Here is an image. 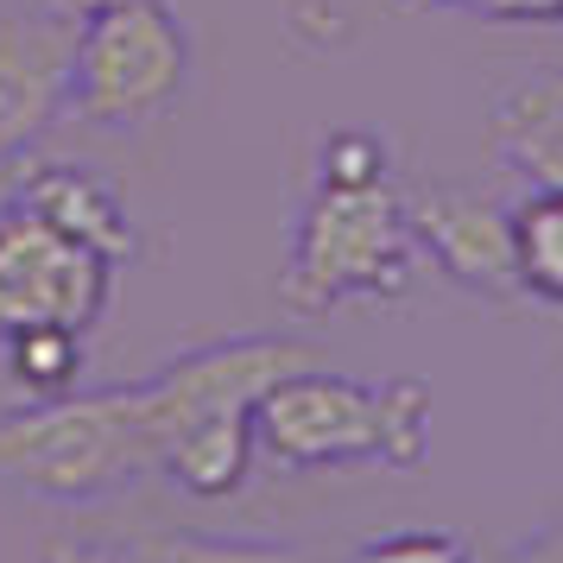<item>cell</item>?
Here are the masks:
<instances>
[{"mask_svg":"<svg viewBox=\"0 0 563 563\" xmlns=\"http://www.w3.org/2000/svg\"><path fill=\"white\" fill-rule=\"evenodd\" d=\"M298 367H317V349L305 335H222L146 374L140 393L153 418L158 475L197 500L241 494L260 456L254 411Z\"/></svg>","mask_w":563,"mask_h":563,"instance_id":"1","label":"cell"},{"mask_svg":"<svg viewBox=\"0 0 563 563\" xmlns=\"http://www.w3.org/2000/svg\"><path fill=\"white\" fill-rule=\"evenodd\" d=\"M431 386L424 380H355L330 367L285 374L254 411V443L273 468H424L431 456Z\"/></svg>","mask_w":563,"mask_h":563,"instance_id":"2","label":"cell"},{"mask_svg":"<svg viewBox=\"0 0 563 563\" xmlns=\"http://www.w3.org/2000/svg\"><path fill=\"white\" fill-rule=\"evenodd\" d=\"M146 475H158V450L140 380L0 411V482L32 500L96 507Z\"/></svg>","mask_w":563,"mask_h":563,"instance_id":"3","label":"cell"},{"mask_svg":"<svg viewBox=\"0 0 563 563\" xmlns=\"http://www.w3.org/2000/svg\"><path fill=\"white\" fill-rule=\"evenodd\" d=\"M411 260H418V241H411L406 197L393 190V178H317V190L291 222L279 298L298 317H323V310H342L355 298H399L411 279Z\"/></svg>","mask_w":563,"mask_h":563,"instance_id":"4","label":"cell"},{"mask_svg":"<svg viewBox=\"0 0 563 563\" xmlns=\"http://www.w3.org/2000/svg\"><path fill=\"white\" fill-rule=\"evenodd\" d=\"M190 82V32L165 0H121L77 20L70 52V114L89 128L133 133L172 114Z\"/></svg>","mask_w":563,"mask_h":563,"instance_id":"5","label":"cell"},{"mask_svg":"<svg viewBox=\"0 0 563 563\" xmlns=\"http://www.w3.org/2000/svg\"><path fill=\"white\" fill-rule=\"evenodd\" d=\"M114 298V260L45 222L13 190L0 197V342L20 330L89 335Z\"/></svg>","mask_w":563,"mask_h":563,"instance_id":"6","label":"cell"},{"mask_svg":"<svg viewBox=\"0 0 563 563\" xmlns=\"http://www.w3.org/2000/svg\"><path fill=\"white\" fill-rule=\"evenodd\" d=\"M70 52L77 20H57L45 7L0 13V172L26 165L70 108Z\"/></svg>","mask_w":563,"mask_h":563,"instance_id":"7","label":"cell"},{"mask_svg":"<svg viewBox=\"0 0 563 563\" xmlns=\"http://www.w3.org/2000/svg\"><path fill=\"white\" fill-rule=\"evenodd\" d=\"M411 241L443 279L482 298L519 291L512 273V209L494 197H462V190H411L406 197Z\"/></svg>","mask_w":563,"mask_h":563,"instance_id":"8","label":"cell"},{"mask_svg":"<svg viewBox=\"0 0 563 563\" xmlns=\"http://www.w3.org/2000/svg\"><path fill=\"white\" fill-rule=\"evenodd\" d=\"M13 197L32 203L45 222H57L64 234H77L82 247L108 254L114 266L133 260V247H140L121 190H114L102 172H89V165H70V158H26V165H13Z\"/></svg>","mask_w":563,"mask_h":563,"instance_id":"9","label":"cell"},{"mask_svg":"<svg viewBox=\"0 0 563 563\" xmlns=\"http://www.w3.org/2000/svg\"><path fill=\"white\" fill-rule=\"evenodd\" d=\"M494 153L507 172L532 184H563V70H532L500 89L494 102Z\"/></svg>","mask_w":563,"mask_h":563,"instance_id":"10","label":"cell"},{"mask_svg":"<svg viewBox=\"0 0 563 563\" xmlns=\"http://www.w3.org/2000/svg\"><path fill=\"white\" fill-rule=\"evenodd\" d=\"M512 273L538 305H563V184H538L512 203Z\"/></svg>","mask_w":563,"mask_h":563,"instance_id":"11","label":"cell"},{"mask_svg":"<svg viewBox=\"0 0 563 563\" xmlns=\"http://www.w3.org/2000/svg\"><path fill=\"white\" fill-rule=\"evenodd\" d=\"M121 563H317L291 544H260V538H216V532H153L133 538Z\"/></svg>","mask_w":563,"mask_h":563,"instance_id":"12","label":"cell"},{"mask_svg":"<svg viewBox=\"0 0 563 563\" xmlns=\"http://www.w3.org/2000/svg\"><path fill=\"white\" fill-rule=\"evenodd\" d=\"M7 349V367L13 380L26 386L32 399H57L77 386V367H82V335L77 330H20L0 342Z\"/></svg>","mask_w":563,"mask_h":563,"instance_id":"13","label":"cell"},{"mask_svg":"<svg viewBox=\"0 0 563 563\" xmlns=\"http://www.w3.org/2000/svg\"><path fill=\"white\" fill-rule=\"evenodd\" d=\"M342 563H475V551L450 532H424V526H406V532H380L367 538L361 551H349Z\"/></svg>","mask_w":563,"mask_h":563,"instance_id":"14","label":"cell"},{"mask_svg":"<svg viewBox=\"0 0 563 563\" xmlns=\"http://www.w3.org/2000/svg\"><path fill=\"white\" fill-rule=\"evenodd\" d=\"M317 178H330V184H380L386 178L380 133H361V128L330 133L323 153H317Z\"/></svg>","mask_w":563,"mask_h":563,"instance_id":"15","label":"cell"},{"mask_svg":"<svg viewBox=\"0 0 563 563\" xmlns=\"http://www.w3.org/2000/svg\"><path fill=\"white\" fill-rule=\"evenodd\" d=\"M475 13H487V20H519V26H544V20H563V0H482Z\"/></svg>","mask_w":563,"mask_h":563,"instance_id":"16","label":"cell"},{"mask_svg":"<svg viewBox=\"0 0 563 563\" xmlns=\"http://www.w3.org/2000/svg\"><path fill=\"white\" fill-rule=\"evenodd\" d=\"M38 563H121V558L102 551V544H89V538H52V544L38 551Z\"/></svg>","mask_w":563,"mask_h":563,"instance_id":"17","label":"cell"},{"mask_svg":"<svg viewBox=\"0 0 563 563\" xmlns=\"http://www.w3.org/2000/svg\"><path fill=\"white\" fill-rule=\"evenodd\" d=\"M512 563H563V526H551V532L526 538V544L512 551Z\"/></svg>","mask_w":563,"mask_h":563,"instance_id":"18","label":"cell"},{"mask_svg":"<svg viewBox=\"0 0 563 563\" xmlns=\"http://www.w3.org/2000/svg\"><path fill=\"white\" fill-rule=\"evenodd\" d=\"M32 7H45L57 20H89V13H108V7H121V0H32Z\"/></svg>","mask_w":563,"mask_h":563,"instance_id":"19","label":"cell"},{"mask_svg":"<svg viewBox=\"0 0 563 563\" xmlns=\"http://www.w3.org/2000/svg\"><path fill=\"white\" fill-rule=\"evenodd\" d=\"M411 7H482V0H411Z\"/></svg>","mask_w":563,"mask_h":563,"instance_id":"20","label":"cell"}]
</instances>
